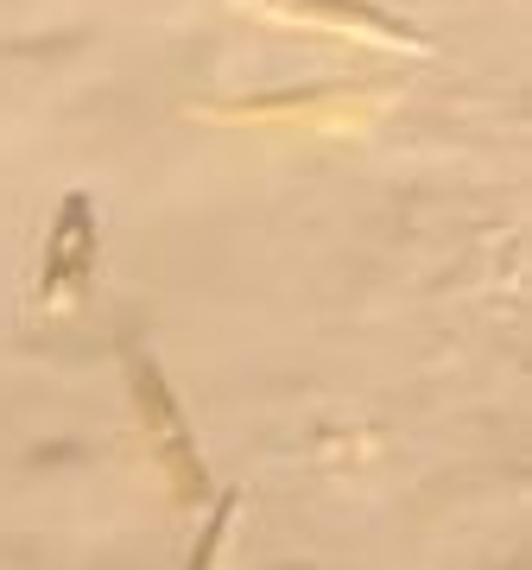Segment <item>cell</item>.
I'll return each instance as SVG.
<instances>
[{
    "mask_svg": "<svg viewBox=\"0 0 532 570\" xmlns=\"http://www.w3.org/2000/svg\"><path fill=\"white\" fill-rule=\"evenodd\" d=\"M127 381H134V406H140L146 444H152V463H159L171 501H178V508H204L209 501L204 456H197V438H190V425H185V406L171 400L159 362L140 355V348H127Z\"/></svg>",
    "mask_w": 532,
    "mask_h": 570,
    "instance_id": "1",
    "label": "cell"
},
{
    "mask_svg": "<svg viewBox=\"0 0 532 570\" xmlns=\"http://www.w3.org/2000/svg\"><path fill=\"white\" fill-rule=\"evenodd\" d=\"M235 513H242V489H216V508H209L204 539H197V551H190V564H185V570H216V564H223V546H228V527H235Z\"/></svg>",
    "mask_w": 532,
    "mask_h": 570,
    "instance_id": "4",
    "label": "cell"
},
{
    "mask_svg": "<svg viewBox=\"0 0 532 570\" xmlns=\"http://www.w3.org/2000/svg\"><path fill=\"white\" fill-rule=\"evenodd\" d=\"M266 13H286V20L324 26V32H348V39H368V45H400V51H431V39L400 13H381L368 0H254Z\"/></svg>",
    "mask_w": 532,
    "mask_h": 570,
    "instance_id": "3",
    "label": "cell"
},
{
    "mask_svg": "<svg viewBox=\"0 0 532 570\" xmlns=\"http://www.w3.org/2000/svg\"><path fill=\"white\" fill-rule=\"evenodd\" d=\"M96 279V204L70 190L58 204V223H51V242H45V273H39V305L63 311L77 305Z\"/></svg>",
    "mask_w": 532,
    "mask_h": 570,
    "instance_id": "2",
    "label": "cell"
}]
</instances>
